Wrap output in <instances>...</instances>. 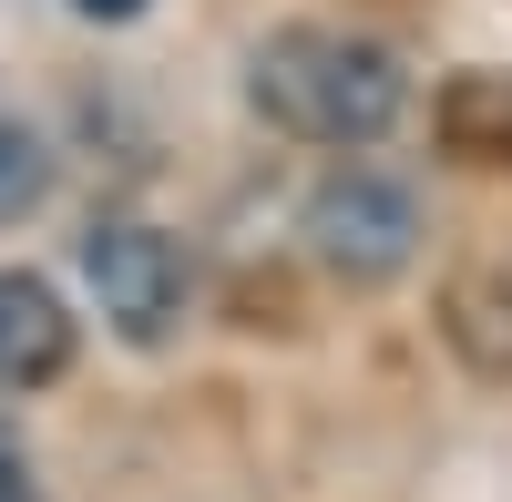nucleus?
I'll use <instances>...</instances> for the list:
<instances>
[{
    "label": "nucleus",
    "instance_id": "1",
    "mask_svg": "<svg viewBox=\"0 0 512 502\" xmlns=\"http://www.w3.org/2000/svg\"><path fill=\"white\" fill-rule=\"evenodd\" d=\"M246 103H256V123H277L287 144H318L338 164H359L410 113V72H400L390 41H369V31L287 21V31H267L246 52Z\"/></svg>",
    "mask_w": 512,
    "mask_h": 502
},
{
    "label": "nucleus",
    "instance_id": "2",
    "mask_svg": "<svg viewBox=\"0 0 512 502\" xmlns=\"http://www.w3.org/2000/svg\"><path fill=\"white\" fill-rule=\"evenodd\" d=\"M297 236L338 287H390V277H410L431 226H420V195L390 164H328L308 185V205H297Z\"/></svg>",
    "mask_w": 512,
    "mask_h": 502
},
{
    "label": "nucleus",
    "instance_id": "3",
    "mask_svg": "<svg viewBox=\"0 0 512 502\" xmlns=\"http://www.w3.org/2000/svg\"><path fill=\"white\" fill-rule=\"evenodd\" d=\"M72 267H82V287H93V308H103V328L123 349H164L185 328L195 267H185V246L154 216H93L82 246H72Z\"/></svg>",
    "mask_w": 512,
    "mask_h": 502
},
{
    "label": "nucleus",
    "instance_id": "4",
    "mask_svg": "<svg viewBox=\"0 0 512 502\" xmlns=\"http://www.w3.org/2000/svg\"><path fill=\"white\" fill-rule=\"evenodd\" d=\"M431 328H441V349H451L461 380L512 390V226L482 236L472 257H451L441 298H431Z\"/></svg>",
    "mask_w": 512,
    "mask_h": 502
},
{
    "label": "nucleus",
    "instance_id": "5",
    "mask_svg": "<svg viewBox=\"0 0 512 502\" xmlns=\"http://www.w3.org/2000/svg\"><path fill=\"white\" fill-rule=\"evenodd\" d=\"M72 349H82V328L62 308V287L31 267H0V390H52Z\"/></svg>",
    "mask_w": 512,
    "mask_h": 502
},
{
    "label": "nucleus",
    "instance_id": "6",
    "mask_svg": "<svg viewBox=\"0 0 512 502\" xmlns=\"http://www.w3.org/2000/svg\"><path fill=\"white\" fill-rule=\"evenodd\" d=\"M431 144L451 164H482V175H512V72L472 62L431 82Z\"/></svg>",
    "mask_w": 512,
    "mask_h": 502
},
{
    "label": "nucleus",
    "instance_id": "7",
    "mask_svg": "<svg viewBox=\"0 0 512 502\" xmlns=\"http://www.w3.org/2000/svg\"><path fill=\"white\" fill-rule=\"evenodd\" d=\"M41 195H52V144H41V123L21 103H0V226L31 216Z\"/></svg>",
    "mask_w": 512,
    "mask_h": 502
},
{
    "label": "nucleus",
    "instance_id": "8",
    "mask_svg": "<svg viewBox=\"0 0 512 502\" xmlns=\"http://www.w3.org/2000/svg\"><path fill=\"white\" fill-rule=\"evenodd\" d=\"M0 502H41V492H31V472L11 462V451H0Z\"/></svg>",
    "mask_w": 512,
    "mask_h": 502
},
{
    "label": "nucleus",
    "instance_id": "9",
    "mask_svg": "<svg viewBox=\"0 0 512 502\" xmlns=\"http://www.w3.org/2000/svg\"><path fill=\"white\" fill-rule=\"evenodd\" d=\"M72 11H82V21H134L144 0H72Z\"/></svg>",
    "mask_w": 512,
    "mask_h": 502
}]
</instances>
